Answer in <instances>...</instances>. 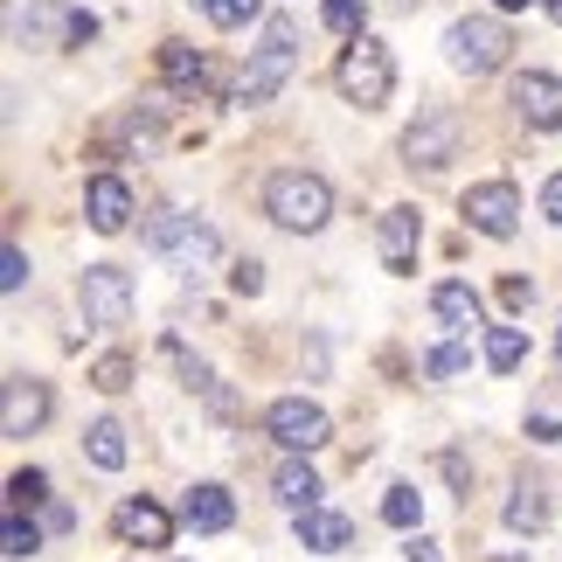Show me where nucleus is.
<instances>
[{
    "label": "nucleus",
    "instance_id": "nucleus-36",
    "mask_svg": "<svg viewBox=\"0 0 562 562\" xmlns=\"http://www.w3.org/2000/svg\"><path fill=\"white\" fill-rule=\"evenodd\" d=\"M236 292H265V265H236Z\"/></svg>",
    "mask_w": 562,
    "mask_h": 562
},
{
    "label": "nucleus",
    "instance_id": "nucleus-3",
    "mask_svg": "<svg viewBox=\"0 0 562 562\" xmlns=\"http://www.w3.org/2000/svg\"><path fill=\"white\" fill-rule=\"evenodd\" d=\"M340 98L361 104V112H375V104H389V91H396V63H389V49L375 35H348V49H340Z\"/></svg>",
    "mask_w": 562,
    "mask_h": 562
},
{
    "label": "nucleus",
    "instance_id": "nucleus-18",
    "mask_svg": "<svg viewBox=\"0 0 562 562\" xmlns=\"http://www.w3.org/2000/svg\"><path fill=\"white\" fill-rule=\"evenodd\" d=\"M430 313H438L445 327H459V334H465V327H480V292H472L465 278H445V285L430 292Z\"/></svg>",
    "mask_w": 562,
    "mask_h": 562
},
{
    "label": "nucleus",
    "instance_id": "nucleus-1",
    "mask_svg": "<svg viewBox=\"0 0 562 562\" xmlns=\"http://www.w3.org/2000/svg\"><path fill=\"white\" fill-rule=\"evenodd\" d=\"M265 215L292 236H313V229H327V215H334V188L319 175H306V167H285V175H271V188H265Z\"/></svg>",
    "mask_w": 562,
    "mask_h": 562
},
{
    "label": "nucleus",
    "instance_id": "nucleus-28",
    "mask_svg": "<svg viewBox=\"0 0 562 562\" xmlns=\"http://www.w3.org/2000/svg\"><path fill=\"white\" fill-rule=\"evenodd\" d=\"M465 361H472V348H465V340H445V348H438V355H430V361H424V369H430V375H438V382H451V375H465Z\"/></svg>",
    "mask_w": 562,
    "mask_h": 562
},
{
    "label": "nucleus",
    "instance_id": "nucleus-22",
    "mask_svg": "<svg viewBox=\"0 0 562 562\" xmlns=\"http://www.w3.org/2000/svg\"><path fill=\"white\" fill-rule=\"evenodd\" d=\"M507 528L514 535H535V528H549V501H542V486L521 480L514 486V501H507Z\"/></svg>",
    "mask_w": 562,
    "mask_h": 562
},
{
    "label": "nucleus",
    "instance_id": "nucleus-12",
    "mask_svg": "<svg viewBox=\"0 0 562 562\" xmlns=\"http://www.w3.org/2000/svg\"><path fill=\"white\" fill-rule=\"evenodd\" d=\"M514 112H521L535 133H562V77L521 70V77H514Z\"/></svg>",
    "mask_w": 562,
    "mask_h": 562
},
{
    "label": "nucleus",
    "instance_id": "nucleus-33",
    "mask_svg": "<svg viewBox=\"0 0 562 562\" xmlns=\"http://www.w3.org/2000/svg\"><path fill=\"white\" fill-rule=\"evenodd\" d=\"M542 215H549V223H562V175L542 181Z\"/></svg>",
    "mask_w": 562,
    "mask_h": 562
},
{
    "label": "nucleus",
    "instance_id": "nucleus-34",
    "mask_svg": "<svg viewBox=\"0 0 562 562\" xmlns=\"http://www.w3.org/2000/svg\"><path fill=\"white\" fill-rule=\"evenodd\" d=\"M403 555H409V562H438L445 549H438V542H430V535H409V542H403Z\"/></svg>",
    "mask_w": 562,
    "mask_h": 562
},
{
    "label": "nucleus",
    "instance_id": "nucleus-7",
    "mask_svg": "<svg viewBox=\"0 0 562 562\" xmlns=\"http://www.w3.org/2000/svg\"><path fill=\"white\" fill-rule=\"evenodd\" d=\"M21 35H29L35 49H83V42L98 35V21L83 8H70V0H35L29 21H21Z\"/></svg>",
    "mask_w": 562,
    "mask_h": 562
},
{
    "label": "nucleus",
    "instance_id": "nucleus-21",
    "mask_svg": "<svg viewBox=\"0 0 562 562\" xmlns=\"http://www.w3.org/2000/svg\"><path fill=\"white\" fill-rule=\"evenodd\" d=\"M528 361V334L521 327H486V369L493 375H514Z\"/></svg>",
    "mask_w": 562,
    "mask_h": 562
},
{
    "label": "nucleus",
    "instance_id": "nucleus-6",
    "mask_svg": "<svg viewBox=\"0 0 562 562\" xmlns=\"http://www.w3.org/2000/svg\"><path fill=\"white\" fill-rule=\"evenodd\" d=\"M265 430H271V445L278 451H319L334 438V424H327V409L306 403V396H278L265 409Z\"/></svg>",
    "mask_w": 562,
    "mask_h": 562
},
{
    "label": "nucleus",
    "instance_id": "nucleus-23",
    "mask_svg": "<svg viewBox=\"0 0 562 562\" xmlns=\"http://www.w3.org/2000/svg\"><path fill=\"white\" fill-rule=\"evenodd\" d=\"M83 451H91V465H104V472H119L125 459H133V451H125V430L104 417V424H91L83 430Z\"/></svg>",
    "mask_w": 562,
    "mask_h": 562
},
{
    "label": "nucleus",
    "instance_id": "nucleus-37",
    "mask_svg": "<svg viewBox=\"0 0 562 562\" xmlns=\"http://www.w3.org/2000/svg\"><path fill=\"white\" fill-rule=\"evenodd\" d=\"M493 8H507V14H514V8H528V0H493Z\"/></svg>",
    "mask_w": 562,
    "mask_h": 562
},
{
    "label": "nucleus",
    "instance_id": "nucleus-30",
    "mask_svg": "<svg viewBox=\"0 0 562 562\" xmlns=\"http://www.w3.org/2000/svg\"><path fill=\"white\" fill-rule=\"evenodd\" d=\"M319 14H327V29H334V35H355V29H361V0H327Z\"/></svg>",
    "mask_w": 562,
    "mask_h": 562
},
{
    "label": "nucleus",
    "instance_id": "nucleus-31",
    "mask_svg": "<svg viewBox=\"0 0 562 562\" xmlns=\"http://www.w3.org/2000/svg\"><path fill=\"white\" fill-rule=\"evenodd\" d=\"M21 285H29V257L8 244V250H0V292H21Z\"/></svg>",
    "mask_w": 562,
    "mask_h": 562
},
{
    "label": "nucleus",
    "instance_id": "nucleus-20",
    "mask_svg": "<svg viewBox=\"0 0 562 562\" xmlns=\"http://www.w3.org/2000/svg\"><path fill=\"white\" fill-rule=\"evenodd\" d=\"M271 493H278V501H285L292 514H306V507H319V472L292 459V465H285V472L271 480Z\"/></svg>",
    "mask_w": 562,
    "mask_h": 562
},
{
    "label": "nucleus",
    "instance_id": "nucleus-2",
    "mask_svg": "<svg viewBox=\"0 0 562 562\" xmlns=\"http://www.w3.org/2000/svg\"><path fill=\"white\" fill-rule=\"evenodd\" d=\"M292 63H299V29H292V14H271L265 21V42H257V56H250V70H244V83H236V104H271L278 91H285Z\"/></svg>",
    "mask_w": 562,
    "mask_h": 562
},
{
    "label": "nucleus",
    "instance_id": "nucleus-10",
    "mask_svg": "<svg viewBox=\"0 0 562 562\" xmlns=\"http://www.w3.org/2000/svg\"><path fill=\"white\" fill-rule=\"evenodd\" d=\"M465 223L480 229V236H514L521 229V194H514V181H480V188H465Z\"/></svg>",
    "mask_w": 562,
    "mask_h": 562
},
{
    "label": "nucleus",
    "instance_id": "nucleus-8",
    "mask_svg": "<svg viewBox=\"0 0 562 562\" xmlns=\"http://www.w3.org/2000/svg\"><path fill=\"white\" fill-rule=\"evenodd\" d=\"M77 299H83V319H91V327H125V319H133V278L119 265H91L77 278Z\"/></svg>",
    "mask_w": 562,
    "mask_h": 562
},
{
    "label": "nucleus",
    "instance_id": "nucleus-24",
    "mask_svg": "<svg viewBox=\"0 0 562 562\" xmlns=\"http://www.w3.org/2000/svg\"><path fill=\"white\" fill-rule=\"evenodd\" d=\"M382 521H389V528H417V521H424V493H417V486H389Z\"/></svg>",
    "mask_w": 562,
    "mask_h": 562
},
{
    "label": "nucleus",
    "instance_id": "nucleus-26",
    "mask_svg": "<svg viewBox=\"0 0 562 562\" xmlns=\"http://www.w3.org/2000/svg\"><path fill=\"white\" fill-rule=\"evenodd\" d=\"M257 8H265V0H202V14L215 29H244V21H257Z\"/></svg>",
    "mask_w": 562,
    "mask_h": 562
},
{
    "label": "nucleus",
    "instance_id": "nucleus-17",
    "mask_svg": "<svg viewBox=\"0 0 562 562\" xmlns=\"http://www.w3.org/2000/svg\"><path fill=\"white\" fill-rule=\"evenodd\" d=\"M299 542L319 549V555H334V549L355 542V521H348V514H327V507H306V514H299Z\"/></svg>",
    "mask_w": 562,
    "mask_h": 562
},
{
    "label": "nucleus",
    "instance_id": "nucleus-15",
    "mask_svg": "<svg viewBox=\"0 0 562 562\" xmlns=\"http://www.w3.org/2000/svg\"><path fill=\"white\" fill-rule=\"evenodd\" d=\"M417 244H424L417 209H389L382 215V265L389 271H409V265H417Z\"/></svg>",
    "mask_w": 562,
    "mask_h": 562
},
{
    "label": "nucleus",
    "instance_id": "nucleus-19",
    "mask_svg": "<svg viewBox=\"0 0 562 562\" xmlns=\"http://www.w3.org/2000/svg\"><path fill=\"white\" fill-rule=\"evenodd\" d=\"M160 77H167V83H175V91H181V98H194V91H202V83H209V63H202V56H194V49H188V42H160Z\"/></svg>",
    "mask_w": 562,
    "mask_h": 562
},
{
    "label": "nucleus",
    "instance_id": "nucleus-32",
    "mask_svg": "<svg viewBox=\"0 0 562 562\" xmlns=\"http://www.w3.org/2000/svg\"><path fill=\"white\" fill-rule=\"evenodd\" d=\"M528 299H535V285H528V278H501V306H507V313H521Z\"/></svg>",
    "mask_w": 562,
    "mask_h": 562
},
{
    "label": "nucleus",
    "instance_id": "nucleus-9",
    "mask_svg": "<svg viewBox=\"0 0 562 562\" xmlns=\"http://www.w3.org/2000/svg\"><path fill=\"white\" fill-rule=\"evenodd\" d=\"M445 160H459V119H451V112H424V119L403 133V167L438 175Z\"/></svg>",
    "mask_w": 562,
    "mask_h": 562
},
{
    "label": "nucleus",
    "instance_id": "nucleus-4",
    "mask_svg": "<svg viewBox=\"0 0 562 562\" xmlns=\"http://www.w3.org/2000/svg\"><path fill=\"white\" fill-rule=\"evenodd\" d=\"M507 49H514V35H507V21H493V14H465V21H451V35H445L451 70H465V77H493L507 63Z\"/></svg>",
    "mask_w": 562,
    "mask_h": 562
},
{
    "label": "nucleus",
    "instance_id": "nucleus-14",
    "mask_svg": "<svg viewBox=\"0 0 562 562\" xmlns=\"http://www.w3.org/2000/svg\"><path fill=\"white\" fill-rule=\"evenodd\" d=\"M119 542H133V549H167V542H175V521H167V507H154V501H125V507H119Z\"/></svg>",
    "mask_w": 562,
    "mask_h": 562
},
{
    "label": "nucleus",
    "instance_id": "nucleus-16",
    "mask_svg": "<svg viewBox=\"0 0 562 562\" xmlns=\"http://www.w3.org/2000/svg\"><path fill=\"white\" fill-rule=\"evenodd\" d=\"M181 521H188L194 535H223V528L236 521V507H229V493H223V486H194L188 501H181Z\"/></svg>",
    "mask_w": 562,
    "mask_h": 562
},
{
    "label": "nucleus",
    "instance_id": "nucleus-27",
    "mask_svg": "<svg viewBox=\"0 0 562 562\" xmlns=\"http://www.w3.org/2000/svg\"><path fill=\"white\" fill-rule=\"evenodd\" d=\"M42 501H49V480H42V472H14V480H8V507L21 514V507H42Z\"/></svg>",
    "mask_w": 562,
    "mask_h": 562
},
{
    "label": "nucleus",
    "instance_id": "nucleus-29",
    "mask_svg": "<svg viewBox=\"0 0 562 562\" xmlns=\"http://www.w3.org/2000/svg\"><path fill=\"white\" fill-rule=\"evenodd\" d=\"M0 542H8V555L21 562V555H35V549H42V535L21 521V514H8V535H0Z\"/></svg>",
    "mask_w": 562,
    "mask_h": 562
},
{
    "label": "nucleus",
    "instance_id": "nucleus-5",
    "mask_svg": "<svg viewBox=\"0 0 562 562\" xmlns=\"http://www.w3.org/2000/svg\"><path fill=\"white\" fill-rule=\"evenodd\" d=\"M146 250L175 257V265H188V271H202L215 257V229L194 223V215H181V209H154V215H146Z\"/></svg>",
    "mask_w": 562,
    "mask_h": 562
},
{
    "label": "nucleus",
    "instance_id": "nucleus-39",
    "mask_svg": "<svg viewBox=\"0 0 562 562\" xmlns=\"http://www.w3.org/2000/svg\"><path fill=\"white\" fill-rule=\"evenodd\" d=\"M555 361H562V340H555Z\"/></svg>",
    "mask_w": 562,
    "mask_h": 562
},
{
    "label": "nucleus",
    "instance_id": "nucleus-25",
    "mask_svg": "<svg viewBox=\"0 0 562 562\" xmlns=\"http://www.w3.org/2000/svg\"><path fill=\"white\" fill-rule=\"evenodd\" d=\"M91 389H104V396H119V389H133V355H98V369H91Z\"/></svg>",
    "mask_w": 562,
    "mask_h": 562
},
{
    "label": "nucleus",
    "instance_id": "nucleus-11",
    "mask_svg": "<svg viewBox=\"0 0 562 562\" xmlns=\"http://www.w3.org/2000/svg\"><path fill=\"white\" fill-rule=\"evenodd\" d=\"M42 424H49V389L35 375H8V389H0V438H35Z\"/></svg>",
    "mask_w": 562,
    "mask_h": 562
},
{
    "label": "nucleus",
    "instance_id": "nucleus-38",
    "mask_svg": "<svg viewBox=\"0 0 562 562\" xmlns=\"http://www.w3.org/2000/svg\"><path fill=\"white\" fill-rule=\"evenodd\" d=\"M542 8H549V14H555V21H562V0H542Z\"/></svg>",
    "mask_w": 562,
    "mask_h": 562
},
{
    "label": "nucleus",
    "instance_id": "nucleus-13",
    "mask_svg": "<svg viewBox=\"0 0 562 562\" xmlns=\"http://www.w3.org/2000/svg\"><path fill=\"white\" fill-rule=\"evenodd\" d=\"M83 215H91L98 236H119L125 223H133V188H125L119 175H98L91 194H83Z\"/></svg>",
    "mask_w": 562,
    "mask_h": 562
},
{
    "label": "nucleus",
    "instance_id": "nucleus-35",
    "mask_svg": "<svg viewBox=\"0 0 562 562\" xmlns=\"http://www.w3.org/2000/svg\"><path fill=\"white\" fill-rule=\"evenodd\" d=\"M528 438H535V445H562V424H555V417H535Z\"/></svg>",
    "mask_w": 562,
    "mask_h": 562
}]
</instances>
